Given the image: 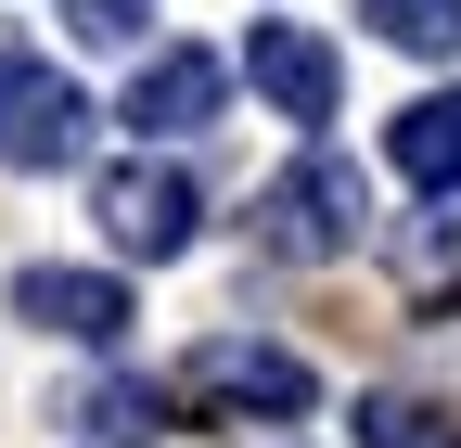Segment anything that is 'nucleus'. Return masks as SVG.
<instances>
[{"mask_svg": "<svg viewBox=\"0 0 461 448\" xmlns=\"http://www.w3.org/2000/svg\"><path fill=\"white\" fill-rule=\"evenodd\" d=\"M90 218H103V244L115 256H193V231H205V193H193V166H103V180H90Z\"/></svg>", "mask_w": 461, "mask_h": 448, "instance_id": "nucleus-1", "label": "nucleus"}, {"mask_svg": "<svg viewBox=\"0 0 461 448\" xmlns=\"http://www.w3.org/2000/svg\"><path fill=\"white\" fill-rule=\"evenodd\" d=\"M180 384L205 410H244V423H308V398H321V372L295 346H269V333H205Z\"/></svg>", "mask_w": 461, "mask_h": 448, "instance_id": "nucleus-2", "label": "nucleus"}, {"mask_svg": "<svg viewBox=\"0 0 461 448\" xmlns=\"http://www.w3.org/2000/svg\"><path fill=\"white\" fill-rule=\"evenodd\" d=\"M257 218H269L282 256H346V244H359V218H372V193H359V166H346V154H295V166L257 193Z\"/></svg>", "mask_w": 461, "mask_h": 448, "instance_id": "nucleus-3", "label": "nucleus"}, {"mask_svg": "<svg viewBox=\"0 0 461 448\" xmlns=\"http://www.w3.org/2000/svg\"><path fill=\"white\" fill-rule=\"evenodd\" d=\"M90 154V90L51 65H0V166H77Z\"/></svg>", "mask_w": 461, "mask_h": 448, "instance_id": "nucleus-4", "label": "nucleus"}, {"mask_svg": "<svg viewBox=\"0 0 461 448\" xmlns=\"http://www.w3.org/2000/svg\"><path fill=\"white\" fill-rule=\"evenodd\" d=\"M218 103H230V65L205 39H167L154 65L129 77V103H115V116H129L141 141H193V129H218Z\"/></svg>", "mask_w": 461, "mask_h": 448, "instance_id": "nucleus-5", "label": "nucleus"}, {"mask_svg": "<svg viewBox=\"0 0 461 448\" xmlns=\"http://www.w3.org/2000/svg\"><path fill=\"white\" fill-rule=\"evenodd\" d=\"M14 320L65 333V346H115L129 333V282L115 269H14Z\"/></svg>", "mask_w": 461, "mask_h": 448, "instance_id": "nucleus-6", "label": "nucleus"}, {"mask_svg": "<svg viewBox=\"0 0 461 448\" xmlns=\"http://www.w3.org/2000/svg\"><path fill=\"white\" fill-rule=\"evenodd\" d=\"M244 77H257V90H269L295 129H321L333 103H346V65H333V39H308V26H257V39H244Z\"/></svg>", "mask_w": 461, "mask_h": 448, "instance_id": "nucleus-7", "label": "nucleus"}, {"mask_svg": "<svg viewBox=\"0 0 461 448\" xmlns=\"http://www.w3.org/2000/svg\"><path fill=\"white\" fill-rule=\"evenodd\" d=\"M384 166L411 193H461V90H423V103H397V129H384Z\"/></svg>", "mask_w": 461, "mask_h": 448, "instance_id": "nucleus-8", "label": "nucleus"}, {"mask_svg": "<svg viewBox=\"0 0 461 448\" xmlns=\"http://www.w3.org/2000/svg\"><path fill=\"white\" fill-rule=\"evenodd\" d=\"M77 423H90V448H154V435H167V398L115 372V384H90V398H77Z\"/></svg>", "mask_w": 461, "mask_h": 448, "instance_id": "nucleus-9", "label": "nucleus"}, {"mask_svg": "<svg viewBox=\"0 0 461 448\" xmlns=\"http://www.w3.org/2000/svg\"><path fill=\"white\" fill-rule=\"evenodd\" d=\"M359 448H461V423L411 384H384V398H359Z\"/></svg>", "mask_w": 461, "mask_h": 448, "instance_id": "nucleus-10", "label": "nucleus"}, {"mask_svg": "<svg viewBox=\"0 0 461 448\" xmlns=\"http://www.w3.org/2000/svg\"><path fill=\"white\" fill-rule=\"evenodd\" d=\"M372 39H397V51H461V0H372Z\"/></svg>", "mask_w": 461, "mask_h": 448, "instance_id": "nucleus-11", "label": "nucleus"}, {"mask_svg": "<svg viewBox=\"0 0 461 448\" xmlns=\"http://www.w3.org/2000/svg\"><path fill=\"white\" fill-rule=\"evenodd\" d=\"M65 26L115 51V39H141V26H154V0H65Z\"/></svg>", "mask_w": 461, "mask_h": 448, "instance_id": "nucleus-12", "label": "nucleus"}]
</instances>
